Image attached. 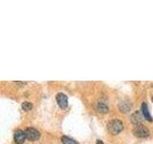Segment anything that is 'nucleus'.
<instances>
[{"label":"nucleus","instance_id":"1","mask_svg":"<svg viewBox=\"0 0 153 144\" xmlns=\"http://www.w3.org/2000/svg\"><path fill=\"white\" fill-rule=\"evenodd\" d=\"M107 129L111 132L112 134H118L123 131V124L121 120L119 119H113L109 121L107 124Z\"/></svg>","mask_w":153,"mask_h":144},{"label":"nucleus","instance_id":"2","mask_svg":"<svg viewBox=\"0 0 153 144\" xmlns=\"http://www.w3.org/2000/svg\"><path fill=\"white\" fill-rule=\"evenodd\" d=\"M25 134H26L27 139L31 141H36L39 139V137H40V132L36 129L33 128V127H30V128H27L25 130Z\"/></svg>","mask_w":153,"mask_h":144},{"label":"nucleus","instance_id":"3","mask_svg":"<svg viewBox=\"0 0 153 144\" xmlns=\"http://www.w3.org/2000/svg\"><path fill=\"white\" fill-rule=\"evenodd\" d=\"M134 134L136 135V137H138L144 138V137H147L149 135V131L144 125L140 124V125H137L135 127Z\"/></svg>","mask_w":153,"mask_h":144},{"label":"nucleus","instance_id":"4","mask_svg":"<svg viewBox=\"0 0 153 144\" xmlns=\"http://www.w3.org/2000/svg\"><path fill=\"white\" fill-rule=\"evenodd\" d=\"M56 102H58V106L60 107L61 109H65L67 108L68 106V97L66 94L62 93V92H59V93L56 94Z\"/></svg>","mask_w":153,"mask_h":144},{"label":"nucleus","instance_id":"5","mask_svg":"<svg viewBox=\"0 0 153 144\" xmlns=\"http://www.w3.org/2000/svg\"><path fill=\"white\" fill-rule=\"evenodd\" d=\"M26 138L27 137L25 131H22V130H16L13 134V139H15V142L16 144H23Z\"/></svg>","mask_w":153,"mask_h":144},{"label":"nucleus","instance_id":"6","mask_svg":"<svg viewBox=\"0 0 153 144\" xmlns=\"http://www.w3.org/2000/svg\"><path fill=\"white\" fill-rule=\"evenodd\" d=\"M143 117L144 115L142 113V111H136L132 113L131 117H130V119H131V122L133 124H135V125H140V124L143 122Z\"/></svg>","mask_w":153,"mask_h":144},{"label":"nucleus","instance_id":"7","mask_svg":"<svg viewBox=\"0 0 153 144\" xmlns=\"http://www.w3.org/2000/svg\"><path fill=\"white\" fill-rule=\"evenodd\" d=\"M131 109H132V104L128 100H123L119 104V109L121 112H125L126 113V112H129L131 111Z\"/></svg>","mask_w":153,"mask_h":144},{"label":"nucleus","instance_id":"8","mask_svg":"<svg viewBox=\"0 0 153 144\" xmlns=\"http://www.w3.org/2000/svg\"><path fill=\"white\" fill-rule=\"evenodd\" d=\"M141 111H142V113H143L144 117L146 118V120H148L149 122H151V121H152V117H151V115H150V113H149V111H148V108H147L146 103H143V104H142Z\"/></svg>","mask_w":153,"mask_h":144},{"label":"nucleus","instance_id":"9","mask_svg":"<svg viewBox=\"0 0 153 144\" xmlns=\"http://www.w3.org/2000/svg\"><path fill=\"white\" fill-rule=\"evenodd\" d=\"M95 108L99 112H101V113H107L108 111H109L108 107H107L104 103H101V102L96 104Z\"/></svg>","mask_w":153,"mask_h":144},{"label":"nucleus","instance_id":"10","mask_svg":"<svg viewBox=\"0 0 153 144\" xmlns=\"http://www.w3.org/2000/svg\"><path fill=\"white\" fill-rule=\"evenodd\" d=\"M61 142L62 144H80L79 142H76L75 139H73V138L69 137H66V135H63L61 137Z\"/></svg>","mask_w":153,"mask_h":144},{"label":"nucleus","instance_id":"11","mask_svg":"<svg viewBox=\"0 0 153 144\" xmlns=\"http://www.w3.org/2000/svg\"><path fill=\"white\" fill-rule=\"evenodd\" d=\"M21 107H22V109H23L25 111H31V109H33V104L31 102H27V101H26V102L22 103Z\"/></svg>","mask_w":153,"mask_h":144},{"label":"nucleus","instance_id":"12","mask_svg":"<svg viewBox=\"0 0 153 144\" xmlns=\"http://www.w3.org/2000/svg\"><path fill=\"white\" fill-rule=\"evenodd\" d=\"M97 144H103V140L98 139V140H97Z\"/></svg>","mask_w":153,"mask_h":144},{"label":"nucleus","instance_id":"13","mask_svg":"<svg viewBox=\"0 0 153 144\" xmlns=\"http://www.w3.org/2000/svg\"><path fill=\"white\" fill-rule=\"evenodd\" d=\"M151 101H152V102H153V96H152V98H151Z\"/></svg>","mask_w":153,"mask_h":144},{"label":"nucleus","instance_id":"14","mask_svg":"<svg viewBox=\"0 0 153 144\" xmlns=\"http://www.w3.org/2000/svg\"><path fill=\"white\" fill-rule=\"evenodd\" d=\"M152 86H153V85H152Z\"/></svg>","mask_w":153,"mask_h":144}]
</instances>
